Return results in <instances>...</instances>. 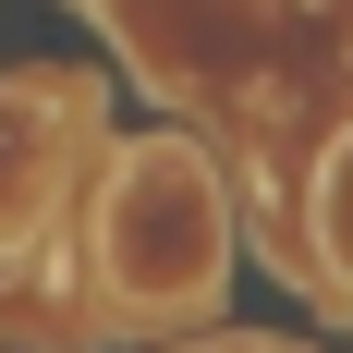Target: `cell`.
I'll list each match as a JSON object with an SVG mask.
<instances>
[{"label": "cell", "mask_w": 353, "mask_h": 353, "mask_svg": "<svg viewBox=\"0 0 353 353\" xmlns=\"http://www.w3.org/2000/svg\"><path fill=\"white\" fill-rule=\"evenodd\" d=\"M232 268V208L195 146H122V171L98 195V281L134 317H195Z\"/></svg>", "instance_id": "cell-1"}, {"label": "cell", "mask_w": 353, "mask_h": 353, "mask_svg": "<svg viewBox=\"0 0 353 353\" xmlns=\"http://www.w3.org/2000/svg\"><path fill=\"white\" fill-rule=\"evenodd\" d=\"M305 219H317V268L353 292V134L317 159V195H305Z\"/></svg>", "instance_id": "cell-3"}, {"label": "cell", "mask_w": 353, "mask_h": 353, "mask_svg": "<svg viewBox=\"0 0 353 353\" xmlns=\"http://www.w3.org/2000/svg\"><path fill=\"white\" fill-rule=\"evenodd\" d=\"M85 122H98V98H85L73 73H12V85H0V268L49 232Z\"/></svg>", "instance_id": "cell-2"}]
</instances>
